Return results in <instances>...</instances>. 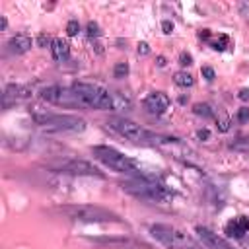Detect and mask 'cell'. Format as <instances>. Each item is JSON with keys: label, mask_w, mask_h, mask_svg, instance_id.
<instances>
[{"label": "cell", "mask_w": 249, "mask_h": 249, "mask_svg": "<svg viewBox=\"0 0 249 249\" xmlns=\"http://www.w3.org/2000/svg\"><path fill=\"white\" fill-rule=\"evenodd\" d=\"M72 89L78 93L82 107L88 109H99V111H119V109H128L130 101L124 97H119L105 88L97 84H88V82H76L72 84Z\"/></svg>", "instance_id": "1"}, {"label": "cell", "mask_w": 249, "mask_h": 249, "mask_svg": "<svg viewBox=\"0 0 249 249\" xmlns=\"http://www.w3.org/2000/svg\"><path fill=\"white\" fill-rule=\"evenodd\" d=\"M91 154H93V158L97 161H101L105 167H109V169H113L117 173H126V175H134V177L152 179L148 173L142 171V165L136 160L124 156L123 152H119V150H115L111 146H93Z\"/></svg>", "instance_id": "2"}, {"label": "cell", "mask_w": 249, "mask_h": 249, "mask_svg": "<svg viewBox=\"0 0 249 249\" xmlns=\"http://www.w3.org/2000/svg\"><path fill=\"white\" fill-rule=\"evenodd\" d=\"M123 189L128 195L142 198V200H148V202H167L173 196L171 189H167L165 185H161L154 179H146V177H134L130 181H124Z\"/></svg>", "instance_id": "3"}, {"label": "cell", "mask_w": 249, "mask_h": 249, "mask_svg": "<svg viewBox=\"0 0 249 249\" xmlns=\"http://www.w3.org/2000/svg\"><path fill=\"white\" fill-rule=\"evenodd\" d=\"M33 121L51 132H82L86 130V121L78 115H62L51 111H33Z\"/></svg>", "instance_id": "4"}, {"label": "cell", "mask_w": 249, "mask_h": 249, "mask_svg": "<svg viewBox=\"0 0 249 249\" xmlns=\"http://www.w3.org/2000/svg\"><path fill=\"white\" fill-rule=\"evenodd\" d=\"M113 130H117L121 136H124L126 140L134 142V144H167V142H173L175 138H169V136H160V134H154L150 130H146L144 126L136 124L134 121H128V119H123V117H117V119H111L107 123Z\"/></svg>", "instance_id": "5"}, {"label": "cell", "mask_w": 249, "mask_h": 249, "mask_svg": "<svg viewBox=\"0 0 249 249\" xmlns=\"http://www.w3.org/2000/svg\"><path fill=\"white\" fill-rule=\"evenodd\" d=\"M150 233L156 241H160L167 249H202V245L196 239H193L187 231L169 224H152Z\"/></svg>", "instance_id": "6"}, {"label": "cell", "mask_w": 249, "mask_h": 249, "mask_svg": "<svg viewBox=\"0 0 249 249\" xmlns=\"http://www.w3.org/2000/svg\"><path fill=\"white\" fill-rule=\"evenodd\" d=\"M62 212L76 222H86V224H97V222H121V218L111 212L105 210L101 206H91V204H76V206H66L62 208Z\"/></svg>", "instance_id": "7"}, {"label": "cell", "mask_w": 249, "mask_h": 249, "mask_svg": "<svg viewBox=\"0 0 249 249\" xmlns=\"http://www.w3.org/2000/svg\"><path fill=\"white\" fill-rule=\"evenodd\" d=\"M41 99L62 107H82V101L72 86H49L41 91Z\"/></svg>", "instance_id": "8"}, {"label": "cell", "mask_w": 249, "mask_h": 249, "mask_svg": "<svg viewBox=\"0 0 249 249\" xmlns=\"http://www.w3.org/2000/svg\"><path fill=\"white\" fill-rule=\"evenodd\" d=\"M49 167L56 173H68V175H89V177H103V173L91 165L89 161L84 160H62V161H54L49 163Z\"/></svg>", "instance_id": "9"}, {"label": "cell", "mask_w": 249, "mask_h": 249, "mask_svg": "<svg viewBox=\"0 0 249 249\" xmlns=\"http://www.w3.org/2000/svg\"><path fill=\"white\" fill-rule=\"evenodd\" d=\"M29 97H31V89L27 86L10 84V86H6L4 93H2V105H4V109H10L12 105L21 103V101H25Z\"/></svg>", "instance_id": "10"}, {"label": "cell", "mask_w": 249, "mask_h": 249, "mask_svg": "<svg viewBox=\"0 0 249 249\" xmlns=\"http://www.w3.org/2000/svg\"><path fill=\"white\" fill-rule=\"evenodd\" d=\"M196 235H198V241L204 249H233L224 237H220L218 233H214L212 230L204 228V226H196L195 228Z\"/></svg>", "instance_id": "11"}, {"label": "cell", "mask_w": 249, "mask_h": 249, "mask_svg": "<svg viewBox=\"0 0 249 249\" xmlns=\"http://www.w3.org/2000/svg\"><path fill=\"white\" fill-rule=\"evenodd\" d=\"M169 103H171V99H169V95L163 93V91H152V93L144 99V107H146V111L152 113V115H163V113L169 109Z\"/></svg>", "instance_id": "12"}, {"label": "cell", "mask_w": 249, "mask_h": 249, "mask_svg": "<svg viewBox=\"0 0 249 249\" xmlns=\"http://www.w3.org/2000/svg\"><path fill=\"white\" fill-rule=\"evenodd\" d=\"M224 233L230 239H243L249 233V218L247 216H235L224 226Z\"/></svg>", "instance_id": "13"}, {"label": "cell", "mask_w": 249, "mask_h": 249, "mask_svg": "<svg viewBox=\"0 0 249 249\" xmlns=\"http://www.w3.org/2000/svg\"><path fill=\"white\" fill-rule=\"evenodd\" d=\"M31 45H33V41H31V37L25 35V33L14 35V37L8 41V49H10V53H14V54H23V53H27V51L31 49Z\"/></svg>", "instance_id": "14"}, {"label": "cell", "mask_w": 249, "mask_h": 249, "mask_svg": "<svg viewBox=\"0 0 249 249\" xmlns=\"http://www.w3.org/2000/svg\"><path fill=\"white\" fill-rule=\"evenodd\" d=\"M51 54H53V58H54L56 62L68 60V58H70V45H68V41L56 37V39L53 41V45H51Z\"/></svg>", "instance_id": "15"}, {"label": "cell", "mask_w": 249, "mask_h": 249, "mask_svg": "<svg viewBox=\"0 0 249 249\" xmlns=\"http://www.w3.org/2000/svg\"><path fill=\"white\" fill-rule=\"evenodd\" d=\"M173 82L179 86V88H191L193 84H195V78L189 74V72H175V76H173Z\"/></svg>", "instance_id": "16"}, {"label": "cell", "mask_w": 249, "mask_h": 249, "mask_svg": "<svg viewBox=\"0 0 249 249\" xmlns=\"http://www.w3.org/2000/svg\"><path fill=\"white\" fill-rule=\"evenodd\" d=\"M193 113L198 115V117H214V109L208 105V103H195L193 105Z\"/></svg>", "instance_id": "17"}, {"label": "cell", "mask_w": 249, "mask_h": 249, "mask_svg": "<svg viewBox=\"0 0 249 249\" xmlns=\"http://www.w3.org/2000/svg\"><path fill=\"white\" fill-rule=\"evenodd\" d=\"M228 43H230V37H228V35H218L216 39H210V41H208V45H210L214 51H224V49L228 47Z\"/></svg>", "instance_id": "18"}, {"label": "cell", "mask_w": 249, "mask_h": 249, "mask_svg": "<svg viewBox=\"0 0 249 249\" xmlns=\"http://www.w3.org/2000/svg\"><path fill=\"white\" fill-rule=\"evenodd\" d=\"M113 74H115V78H124L128 74V64L126 62H117Z\"/></svg>", "instance_id": "19"}, {"label": "cell", "mask_w": 249, "mask_h": 249, "mask_svg": "<svg viewBox=\"0 0 249 249\" xmlns=\"http://www.w3.org/2000/svg\"><path fill=\"white\" fill-rule=\"evenodd\" d=\"M78 31H80L78 19H70V21L66 23V35H68V37H74V35H78Z\"/></svg>", "instance_id": "20"}, {"label": "cell", "mask_w": 249, "mask_h": 249, "mask_svg": "<svg viewBox=\"0 0 249 249\" xmlns=\"http://www.w3.org/2000/svg\"><path fill=\"white\" fill-rule=\"evenodd\" d=\"M86 33H88L89 37H97L101 31H99V25H97L95 21H88V25H86Z\"/></svg>", "instance_id": "21"}, {"label": "cell", "mask_w": 249, "mask_h": 249, "mask_svg": "<svg viewBox=\"0 0 249 249\" xmlns=\"http://www.w3.org/2000/svg\"><path fill=\"white\" fill-rule=\"evenodd\" d=\"M53 37H49V35H45V33H41L39 37H37V43H39V47H49L51 49V45H53Z\"/></svg>", "instance_id": "22"}, {"label": "cell", "mask_w": 249, "mask_h": 249, "mask_svg": "<svg viewBox=\"0 0 249 249\" xmlns=\"http://www.w3.org/2000/svg\"><path fill=\"white\" fill-rule=\"evenodd\" d=\"M235 119H237L241 124H243V123H247V121H249V107H241V109L237 111Z\"/></svg>", "instance_id": "23"}, {"label": "cell", "mask_w": 249, "mask_h": 249, "mask_svg": "<svg viewBox=\"0 0 249 249\" xmlns=\"http://www.w3.org/2000/svg\"><path fill=\"white\" fill-rule=\"evenodd\" d=\"M179 64H183V66H191V64H193V56H191L189 53H181V56H179Z\"/></svg>", "instance_id": "24"}, {"label": "cell", "mask_w": 249, "mask_h": 249, "mask_svg": "<svg viewBox=\"0 0 249 249\" xmlns=\"http://www.w3.org/2000/svg\"><path fill=\"white\" fill-rule=\"evenodd\" d=\"M200 74H202V76H204V78H206L208 82H212V80L216 78V74H214V70H212L210 66H204V68L200 70Z\"/></svg>", "instance_id": "25"}, {"label": "cell", "mask_w": 249, "mask_h": 249, "mask_svg": "<svg viewBox=\"0 0 249 249\" xmlns=\"http://www.w3.org/2000/svg\"><path fill=\"white\" fill-rule=\"evenodd\" d=\"M218 130H222V132L230 130V119H226V117L218 119Z\"/></svg>", "instance_id": "26"}, {"label": "cell", "mask_w": 249, "mask_h": 249, "mask_svg": "<svg viewBox=\"0 0 249 249\" xmlns=\"http://www.w3.org/2000/svg\"><path fill=\"white\" fill-rule=\"evenodd\" d=\"M161 27H163V33H171L173 31V23L169 19H163L161 21Z\"/></svg>", "instance_id": "27"}, {"label": "cell", "mask_w": 249, "mask_h": 249, "mask_svg": "<svg viewBox=\"0 0 249 249\" xmlns=\"http://www.w3.org/2000/svg\"><path fill=\"white\" fill-rule=\"evenodd\" d=\"M150 53V45L148 43H138V54H148Z\"/></svg>", "instance_id": "28"}, {"label": "cell", "mask_w": 249, "mask_h": 249, "mask_svg": "<svg viewBox=\"0 0 249 249\" xmlns=\"http://www.w3.org/2000/svg\"><path fill=\"white\" fill-rule=\"evenodd\" d=\"M237 97H239L241 101H249V88H243V89H239Z\"/></svg>", "instance_id": "29"}, {"label": "cell", "mask_w": 249, "mask_h": 249, "mask_svg": "<svg viewBox=\"0 0 249 249\" xmlns=\"http://www.w3.org/2000/svg\"><path fill=\"white\" fill-rule=\"evenodd\" d=\"M196 136H198L200 140H208V138H210V132H208L206 128H200V130L196 132Z\"/></svg>", "instance_id": "30"}, {"label": "cell", "mask_w": 249, "mask_h": 249, "mask_svg": "<svg viewBox=\"0 0 249 249\" xmlns=\"http://www.w3.org/2000/svg\"><path fill=\"white\" fill-rule=\"evenodd\" d=\"M198 37L204 39V41H210V29H202V31L198 33Z\"/></svg>", "instance_id": "31"}, {"label": "cell", "mask_w": 249, "mask_h": 249, "mask_svg": "<svg viewBox=\"0 0 249 249\" xmlns=\"http://www.w3.org/2000/svg\"><path fill=\"white\" fill-rule=\"evenodd\" d=\"M0 25H2V29H6V25H8V21H6V18H4V16L0 18Z\"/></svg>", "instance_id": "32"}, {"label": "cell", "mask_w": 249, "mask_h": 249, "mask_svg": "<svg viewBox=\"0 0 249 249\" xmlns=\"http://www.w3.org/2000/svg\"><path fill=\"white\" fill-rule=\"evenodd\" d=\"M158 64H160V66H165V58H163V56H160V58H158Z\"/></svg>", "instance_id": "33"}]
</instances>
